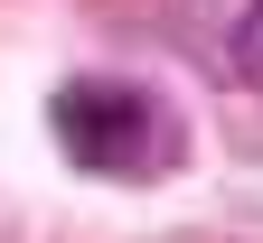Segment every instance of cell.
<instances>
[{
  "instance_id": "1",
  "label": "cell",
  "mask_w": 263,
  "mask_h": 243,
  "mask_svg": "<svg viewBox=\"0 0 263 243\" xmlns=\"http://www.w3.org/2000/svg\"><path fill=\"white\" fill-rule=\"evenodd\" d=\"M57 141H66L76 168H94V178H160V168H179L188 131H179V113L151 84L76 75V84L57 94Z\"/></svg>"
}]
</instances>
